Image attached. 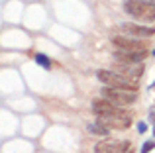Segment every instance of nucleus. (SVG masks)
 I'll return each mask as SVG.
<instances>
[{
  "mask_svg": "<svg viewBox=\"0 0 155 153\" xmlns=\"http://www.w3.org/2000/svg\"><path fill=\"white\" fill-rule=\"evenodd\" d=\"M92 112L100 118L108 130H128L132 126V116L128 112L116 108V104L108 102V100H94L92 102Z\"/></svg>",
  "mask_w": 155,
  "mask_h": 153,
  "instance_id": "1",
  "label": "nucleus"
},
{
  "mask_svg": "<svg viewBox=\"0 0 155 153\" xmlns=\"http://www.w3.org/2000/svg\"><path fill=\"white\" fill-rule=\"evenodd\" d=\"M98 76V80L102 84L110 88H124V90H137V84H140V80L137 79H132V76H126L122 73H116V71H108V69H102L96 73Z\"/></svg>",
  "mask_w": 155,
  "mask_h": 153,
  "instance_id": "2",
  "label": "nucleus"
},
{
  "mask_svg": "<svg viewBox=\"0 0 155 153\" xmlns=\"http://www.w3.org/2000/svg\"><path fill=\"white\" fill-rule=\"evenodd\" d=\"M126 12L132 18L140 20V22H153L155 20V4L147 0H128L124 4Z\"/></svg>",
  "mask_w": 155,
  "mask_h": 153,
  "instance_id": "3",
  "label": "nucleus"
},
{
  "mask_svg": "<svg viewBox=\"0 0 155 153\" xmlns=\"http://www.w3.org/2000/svg\"><path fill=\"white\" fill-rule=\"evenodd\" d=\"M102 98L108 100V102H112V104H116V106H128V104H132L134 100L137 98V92L106 86V88H102Z\"/></svg>",
  "mask_w": 155,
  "mask_h": 153,
  "instance_id": "4",
  "label": "nucleus"
},
{
  "mask_svg": "<svg viewBox=\"0 0 155 153\" xmlns=\"http://www.w3.org/2000/svg\"><path fill=\"white\" fill-rule=\"evenodd\" d=\"M112 43L116 45V51H126V53H147V43L137 41V39L128 37V35L114 37Z\"/></svg>",
  "mask_w": 155,
  "mask_h": 153,
  "instance_id": "5",
  "label": "nucleus"
},
{
  "mask_svg": "<svg viewBox=\"0 0 155 153\" xmlns=\"http://www.w3.org/2000/svg\"><path fill=\"white\" fill-rule=\"evenodd\" d=\"M130 149H132V143H128V142H110V139L96 143V147H94L96 153H128Z\"/></svg>",
  "mask_w": 155,
  "mask_h": 153,
  "instance_id": "6",
  "label": "nucleus"
},
{
  "mask_svg": "<svg viewBox=\"0 0 155 153\" xmlns=\"http://www.w3.org/2000/svg\"><path fill=\"white\" fill-rule=\"evenodd\" d=\"M116 73H122L126 76H132V79H140V75L143 73V65L141 63H116L114 61V69Z\"/></svg>",
  "mask_w": 155,
  "mask_h": 153,
  "instance_id": "7",
  "label": "nucleus"
},
{
  "mask_svg": "<svg viewBox=\"0 0 155 153\" xmlns=\"http://www.w3.org/2000/svg\"><path fill=\"white\" fill-rule=\"evenodd\" d=\"M120 30L124 31L126 35H132V37H149V35L155 34L153 28H143V26H134V24H122Z\"/></svg>",
  "mask_w": 155,
  "mask_h": 153,
  "instance_id": "8",
  "label": "nucleus"
},
{
  "mask_svg": "<svg viewBox=\"0 0 155 153\" xmlns=\"http://www.w3.org/2000/svg\"><path fill=\"white\" fill-rule=\"evenodd\" d=\"M147 57V53H126V51H116L114 59L116 63H141V59Z\"/></svg>",
  "mask_w": 155,
  "mask_h": 153,
  "instance_id": "9",
  "label": "nucleus"
},
{
  "mask_svg": "<svg viewBox=\"0 0 155 153\" xmlns=\"http://www.w3.org/2000/svg\"><path fill=\"white\" fill-rule=\"evenodd\" d=\"M88 130L92 134H98V135H106L108 134V128L106 126H98V124H88Z\"/></svg>",
  "mask_w": 155,
  "mask_h": 153,
  "instance_id": "10",
  "label": "nucleus"
},
{
  "mask_svg": "<svg viewBox=\"0 0 155 153\" xmlns=\"http://www.w3.org/2000/svg\"><path fill=\"white\" fill-rule=\"evenodd\" d=\"M35 61H38L39 65L43 67V69H49V67H51L49 59H47V57H45V55H43V53H38V55H35Z\"/></svg>",
  "mask_w": 155,
  "mask_h": 153,
  "instance_id": "11",
  "label": "nucleus"
},
{
  "mask_svg": "<svg viewBox=\"0 0 155 153\" xmlns=\"http://www.w3.org/2000/svg\"><path fill=\"white\" fill-rule=\"evenodd\" d=\"M155 147V142H145L143 143V147H141V153H147V151H151Z\"/></svg>",
  "mask_w": 155,
  "mask_h": 153,
  "instance_id": "12",
  "label": "nucleus"
},
{
  "mask_svg": "<svg viewBox=\"0 0 155 153\" xmlns=\"http://www.w3.org/2000/svg\"><path fill=\"white\" fill-rule=\"evenodd\" d=\"M137 130H140L141 134H143V132H145V124H140V126H137Z\"/></svg>",
  "mask_w": 155,
  "mask_h": 153,
  "instance_id": "13",
  "label": "nucleus"
},
{
  "mask_svg": "<svg viewBox=\"0 0 155 153\" xmlns=\"http://www.w3.org/2000/svg\"><path fill=\"white\" fill-rule=\"evenodd\" d=\"M128 153H134V149H130V151H128Z\"/></svg>",
  "mask_w": 155,
  "mask_h": 153,
  "instance_id": "14",
  "label": "nucleus"
}]
</instances>
